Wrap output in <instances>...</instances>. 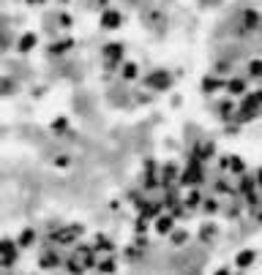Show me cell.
<instances>
[{"instance_id":"1","label":"cell","mask_w":262,"mask_h":275,"mask_svg":"<svg viewBox=\"0 0 262 275\" xmlns=\"http://www.w3.org/2000/svg\"><path fill=\"white\" fill-rule=\"evenodd\" d=\"M248 261H254V253H240V256H238V264H248Z\"/></svg>"}]
</instances>
